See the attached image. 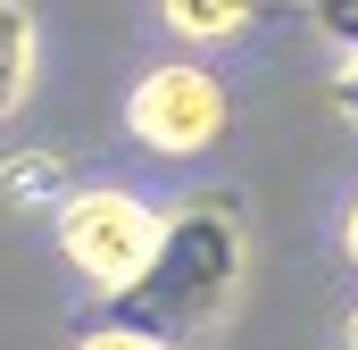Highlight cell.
<instances>
[{"mask_svg":"<svg viewBox=\"0 0 358 350\" xmlns=\"http://www.w3.org/2000/svg\"><path fill=\"white\" fill-rule=\"evenodd\" d=\"M125 125L167 150V159H200L217 134H225V84L192 59H167V67H142V84L125 100Z\"/></svg>","mask_w":358,"mask_h":350,"instance_id":"cell-3","label":"cell"},{"mask_svg":"<svg viewBox=\"0 0 358 350\" xmlns=\"http://www.w3.org/2000/svg\"><path fill=\"white\" fill-rule=\"evenodd\" d=\"M76 350H167V342H150V334H134V326H117V317H108V326H100V334H84Z\"/></svg>","mask_w":358,"mask_h":350,"instance_id":"cell-8","label":"cell"},{"mask_svg":"<svg viewBox=\"0 0 358 350\" xmlns=\"http://www.w3.org/2000/svg\"><path fill=\"white\" fill-rule=\"evenodd\" d=\"M342 251H350V267H358V200L342 209Z\"/></svg>","mask_w":358,"mask_h":350,"instance_id":"cell-10","label":"cell"},{"mask_svg":"<svg viewBox=\"0 0 358 350\" xmlns=\"http://www.w3.org/2000/svg\"><path fill=\"white\" fill-rule=\"evenodd\" d=\"M159 25L183 34V42H200V50H225V42L250 34V8H234V0H167Z\"/></svg>","mask_w":358,"mask_h":350,"instance_id":"cell-6","label":"cell"},{"mask_svg":"<svg viewBox=\"0 0 358 350\" xmlns=\"http://www.w3.org/2000/svg\"><path fill=\"white\" fill-rule=\"evenodd\" d=\"M84 183H76V167L59 159V150H17V159H0V200H17V209H67Z\"/></svg>","mask_w":358,"mask_h":350,"instance_id":"cell-4","label":"cell"},{"mask_svg":"<svg viewBox=\"0 0 358 350\" xmlns=\"http://www.w3.org/2000/svg\"><path fill=\"white\" fill-rule=\"evenodd\" d=\"M308 25H317L325 42H342V50L358 59V0H317V8H308Z\"/></svg>","mask_w":358,"mask_h":350,"instance_id":"cell-7","label":"cell"},{"mask_svg":"<svg viewBox=\"0 0 358 350\" xmlns=\"http://www.w3.org/2000/svg\"><path fill=\"white\" fill-rule=\"evenodd\" d=\"M59 251H67V267L100 300H125L159 267V251H167V217L142 192H125V183H84L59 209Z\"/></svg>","mask_w":358,"mask_h":350,"instance_id":"cell-2","label":"cell"},{"mask_svg":"<svg viewBox=\"0 0 358 350\" xmlns=\"http://www.w3.org/2000/svg\"><path fill=\"white\" fill-rule=\"evenodd\" d=\"M342 334H350V350H358V309H350V326H342Z\"/></svg>","mask_w":358,"mask_h":350,"instance_id":"cell-11","label":"cell"},{"mask_svg":"<svg viewBox=\"0 0 358 350\" xmlns=\"http://www.w3.org/2000/svg\"><path fill=\"white\" fill-rule=\"evenodd\" d=\"M34 59H42V34H34V8H17V0H0V125L25 108V92H34Z\"/></svg>","mask_w":358,"mask_h":350,"instance_id":"cell-5","label":"cell"},{"mask_svg":"<svg viewBox=\"0 0 358 350\" xmlns=\"http://www.w3.org/2000/svg\"><path fill=\"white\" fill-rule=\"evenodd\" d=\"M334 108L358 125V59H342V67H334Z\"/></svg>","mask_w":358,"mask_h":350,"instance_id":"cell-9","label":"cell"},{"mask_svg":"<svg viewBox=\"0 0 358 350\" xmlns=\"http://www.w3.org/2000/svg\"><path fill=\"white\" fill-rule=\"evenodd\" d=\"M242 267H250V242H242L234 200H192V209L167 217V251H159V267L117 300V326H134V334H150V342L176 350V342L208 334V326L234 309Z\"/></svg>","mask_w":358,"mask_h":350,"instance_id":"cell-1","label":"cell"}]
</instances>
